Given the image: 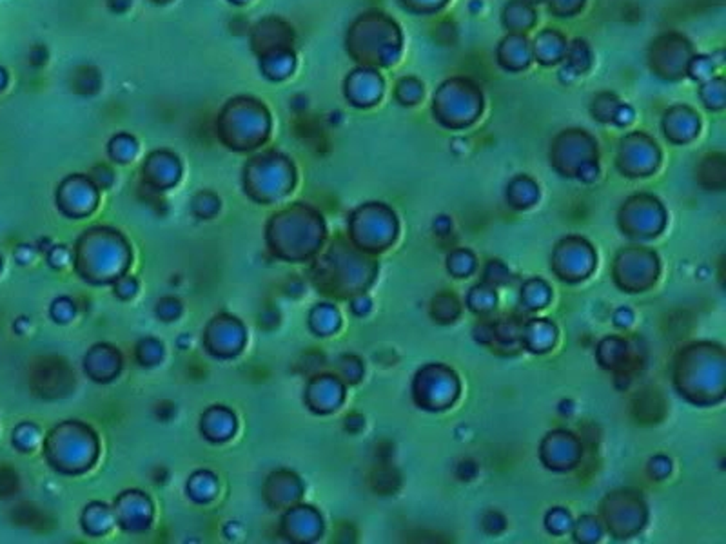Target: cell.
Returning a JSON list of instances; mask_svg holds the SVG:
<instances>
[{"mask_svg":"<svg viewBox=\"0 0 726 544\" xmlns=\"http://www.w3.org/2000/svg\"><path fill=\"white\" fill-rule=\"evenodd\" d=\"M156 2H158V0H156Z\"/></svg>","mask_w":726,"mask_h":544,"instance_id":"cell-4","label":"cell"},{"mask_svg":"<svg viewBox=\"0 0 726 544\" xmlns=\"http://www.w3.org/2000/svg\"><path fill=\"white\" fill-rule=\"evenodd\" d=\"M6 82H8V74H6V70L0 67V91L6 87Z\"/></svg>","mask_w":726,"mask_h":544,"instance_id":"cell-2","label":"cell"},{"mask_svg":"<svg viewBox=\"0 0 726 544\" xmlns=\"http://www.w3.org/2000/svg\"><path fill=\"white\" fill-rule=\"evenodd\" d=\"M233 2H236V4H243V2H247V0H233Z\"/></svg>","mask_w":726,"mask_h":544,"instance_id":"cell-3","label":"cell"},{"mask_svg":"<svg viewBox=\"0 0 726 544\" xmlns=\"http://www.w3.org/2000/svg\"><path fill=\"white\" fill-rule=\"evenodd\" d=\"M292 66H295L292 55L289 53V51L283 50L271 51V53L267 55V57H263L262 60V67L263 71H265V74L269 78H275V80L287 77V74L291 73Z\"/></svg>","mask_w":726,"mask_h":544,"instance_id":"cell-1","label":"cell"}]
</instances>
